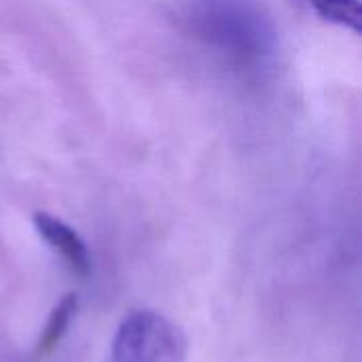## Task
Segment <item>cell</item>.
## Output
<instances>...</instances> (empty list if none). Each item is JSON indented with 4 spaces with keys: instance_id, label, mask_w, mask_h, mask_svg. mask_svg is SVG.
<instances>
[{
    "instance_id": "7a4b0ae2",
    "label": "cell",
    "mask_w": 362,
    "mask_h": 362,
    "mask_svg": "<svg viewBox=\"0 0 362 362\" xmlns=\"http://www.w3.org/2000/svg\"><path fill=\"white\" fill-rule=\"evenodd\" d=\"M32 223H34L38 235L49 244V248L53 252H57L62 257V261L70 267L72 274H76L78 278L89 276L91 259H89L87 244L70 225H66L62 218H55L47 212H36L32 216Z\"/></svg>"
},
{
    "instance_id": "277c9868",
    "label": "cell",
    "mask_w": 362,
    "mask_h": 362,
    "mask_svg": "<svg viewBox=\"0 0 362 362\" xmlns=\"http://www.w3.org/2000/svg\"><path fill=\"white\" fill-rule=\"evenodd\" d=\"M322 19L361 34L362 8L358 0H305Z\"/></svg>"
},
{
    "instance_id": "3957f363",
    "label": "cell",
    "mask_w": 362,
    "mask_h": 362,
    "mask_svg": "<svg viewBox=\"0 0 362 362\" xmlns=\"http://www.w3.org/2000/svg\"><path fill=\"white\" fill-rule=\"evenodd\" d=\"M76 310H78V299L72 293L64 295L55 303V308L51 310V314L47 318V325L42 329V335L38 339V346H36V356L38 358L51 354L59 346V341L64 339V335H66V331H68V327H70Z\"/></svg>"
},
{
    "instance_id": "6da1fadb",
    "label": "cell",
    "mask_w": 362,
    "mask_h": 362,
    "mask_svg": "<svg viewBox=\"0 0 362 362\" xmlns=\"http://www.w3.org/2000/svg\"><path fill=\"white\" fill-rule=\"evenodd\" d=\"M187 337L180 327L153 310L132 312L112 339V362H185Z\"/></svg>"
}]
</instances>
